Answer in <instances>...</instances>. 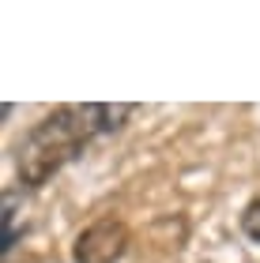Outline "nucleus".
Here are the masks:
<instances>
[{
	"label": "nucleus",
	"mask_w": 260,
	"mask_h": 263,
	"mask_svg": "<svg viewBox=\"0 0 260 263\" xmlns=\"http://www.w3.org/2000/svg\"><path fill=\"white\" fill-rule=\"evenodd\" d=\"M91 136H94V128L87 121V105H61V109H53L42 124H34L27 132V139L15 151L19 184L42 188L64 162L76 158L79 147Z\"/></svg>",
	"instance_id": "f257e3e1"
},
{
	"label": "nucleus",
	"mask_w": 260,
	"mask_h": 263,
	"mask_svg": "<svg viewBox=\"0 0 260 263\" xmlns=\"http://www.w3.org/2000/svg\"><path fill=\"white\" fill-rule=\"evenodd\" d=\"M125 248H128V226L113 214H106L76 237L72 256L76 263H117L125 256Z\"/></svg>",
	"instance_id": "f03ea898"
},
{
	"label": "nucleus",
	"mask_w": 260,
	"mask_h": 263,
	"mask_svg": "<svg viewBox=\"0 0 260 263\" xmlns=\"http://www.w3.org/2000/svg\"><path fill=\"white\" fill-rule=\"evenodd\" d=\"M19 226L27 230V207H23V199L15 192H4V233H0V248H4V252L15 248Z\"/></svg>",
	"instance_id": "7ed1b4c3"
},
{
	"label": "nucleus",
	"mask_w": 260,
	"mask_h": 263,
	"mask_svg": "<svg viewBox=\"0 0 260 263\" xmlns=\"http://www.w3.org/2000/svg\"><path fill=\"white\" fill-rule=\"evenodd\" d=\"M132 109L136 105H87V121L94 128V136H98V132H117V128H125Z\"/></svg>",
	"instance_id": "20e7f679"
},
{
	"label": "nucleus",
	"mask_w": 260,
	"mask_h": 263,
	"mask_svg": "<svg viewBox=\"0 0 260 263\" xmlns=\"http://www.w3.org/2000/svg\"><path fill=\"white\" fill-rule=\"evenodd\" d=\"M241 230H245V237H249V241L260 245V199H253L249 207L241 211Z\"/></svg>",
	"instance_id": "39448f33"
}]
</instances>
